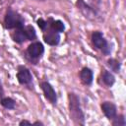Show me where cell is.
I'll return each mask as SVG.
<instances>
[{
	"label": "cell",
	"mask_w": 126,
	"mask_h": 126,
	"mask_svg": "<svg viewBox=\"0 0 126 126\" xmlns=\"http://www.w3.org/2000/svg\"><path fill=\"white\" fill-rule=\"evenodd\" d=\"M68 100H69V113L70 117L73 121L77 124L84 125L85 124V114L81 108L80 99L77 94L74 93L68 94Z\"/></svg>",
	"instance_id": "1"
},
{
	"label": "cell",
	"mask_w": 126,
	"mask_h": 126,
	"mask_svg": "<svg viewBox=\"0 0 126 126\" xmlns=\"http://www.w3.org/2000/svg\"><path fill=\"white\" fill-rule=\"evenodd\" d=\"M4 24L6 29H22L25 27V20L23 17L12 9H8L7 14L4 19Z\"/></svg>",
	"instance_id": "2"
},
{
	"label": "cell",
	"mask_w": 126,
	"mask_h": 126,
	"mask_svg": "<svg viewBox=\"0 0 126 126\" xmlns=\"http://www.w3.org/2000/svg\"><path fill=\"white\" fill-rule=\"evenodd\" d=\"M92 41H93L94 45L96 48L100 49L105 55H108L110 53L111 49H110L106 39L104 38L102 32H94L93 34H92Z\"/></svg>",
	"instance_id": "3"
},
{
	"label": "cell",
	"mask_w": 126,
	"mask_h": 126,
	"mask_svg": "<svg viewBox=\"0 0 126 126\" xmlns=\"http://www.w3.org/2000/svg\"><path fill=\"white\" fill-rule=\"evenodd\" d=\"M76 5L78 7V9L81 11V13L84 15L85 18H87L88 20L91 21H94L97 18V13L94 10V8L89 6L84 0H77Z\"/></svg>",
	"instance_id": "4"
},
{
	"label": "cell",
	"mask_w": 126,
	"mask_h": 126,
	"mask_svg": "<svg viewBox=\"0 0 126 126\" xmlns=\"http://www.w3.org/2000/svg\"><path fill=\"white\" fill-rule=\"evenodd\" d=\"M41 90L43 92V94L45 98L51 103V104H56L57 102V94L53 89V87L48 83V82H42L40 84Z\"/></svg>",
	"instance_id": "5"
},
{
	"label": "cell",
	"mask_w": 126,
	"mask_h": 126,
	"mask_svg": "<svg viewBox=\"0 0 126 126\" xmlns=\"http://www.w3.org/2000/svg\"><path fill=\"white\" fill-rule=\"evenodd\" d=\"M17 79L21 85H30L32 81V77L30 70L26 68L25 66L19 67L18 73H17Z\"/></svg>",
	"instance_id": "6"
},
{
	"label": "cell",
	"mask_w": 126,
	"mask_h": 126,
	"mask_svg": "<svg viewBox=\"0 0 126 126\" xmlns=\"http://www.w3.org/2000/svg\"><path fill=\"white\" fill-rule=\"evenodd\" d=\"M101 110L104 113V115L106 116L107 119L112 120L116 115H117V108L116 105L113 102L110 101H104L101 103Z\"/></svg>",
	"instance_id": "7"
},
{
	"label": "cell",
	"mask_w": 126,
	"mask_h": 126,
	"mask_svg": "<svg viewBox=\"0 0 126 126\" xmlns=\"http://www.w3.org/2000/svg\"><path fill=\"white\" fill-rule=\"evenodd\" d=\"M27 51L32 58H39L44 52V47H43L42 43L36 41V42L31 43L28 46Z\"/></svg>",
	"instance_id": "8"
},
{
	"label": "cell",
	"mask_w": 126,
	"mask_h": 126,
	"mask_svg": "<svg viewBox=\"0 0 126 126\" xmlns=\"http://www.w3.org/2000/svg\"><path fill=\"white\" fill-rule=\"evenodd\" d=\"M43 39L44 42L49 44V45H57L60 41V35L58 32L52 31L51 29L47 30L44 33H43Z\"/></svg>",
	"instance_id": "9"
},
{
	"label": "cell",
	"mask_w": 126,
	"mask_h": 126,
	"mask_svg": "<svg viewBox=\"0 0 126 126\" xmlns=\"http://www.w3.org/2000/svg\"><path fill=\"white\" fill-rule=\"evenodd\" d=\"M80 78H81V81L83 84L85 85H91L92 82H93V79H94V74H93V71L90 69V68H83L82 71L80 72Z\"/></svg>",
	"instance_id": "10"
},
{
	"label": "cell",
	"mask_w": 126,
	"mask_h": 126,
	"mask_svg": "<svg viewBox=\"0 0 126 126\" xmlns=\"http://www.w3.org/2000/svg\"><path fill=\"white\" fill-rule=\"evenodd\" d=\"M12 37H13V40L16 41L17 43H23L26 40H28V35L25 31V27L22 29H16V32H14V33L12 34Z\"/></svg>",
	"instance_id": "11"
},
{
	"label": "cell",
	"mask_w": 126,
	"mask_h": 126,
	"mask_svg": "<svg viewBox=\"0 0 126 126\" xmlns=\"http://www.w3.org/2000/svg\"><path fill=\"white\" fill-rule=\"evenodd\" d=\"M102 81H103V83L106 86L111 87L114 84V82H115V77H114V75L111 72L104 70L102 72Z\"/></svg>",
	"instance_id": "12"
},
{
	"label": "cell",
	"mask_w": 126,
	"mask_h": 126,
	"mask_svg": "<svg viewBox=\"0 0 126 126\" xmlns=\"http://www.w3.org/2000/svg\"><path fill=\"white\" fill-rule=\"evenodd\" d=\"M50 21H51V23H50V29H51L52 31H54V32H58V33L64 32L65 26H64L63 22H61V21H59V20L54 21V20H52V19H50Z\"/></svg>",
	"instance_id": "13"
},
{
	"label": "cell",
	"mask_w": 126,
	"mask_h": 126,
	"mask_svg": "<svg viewBox=\"0 0 126 126\" xmlns=\"http://www.w3.org/2000/svg\"><path fill=\"white\" fill-rule=\"evenodd\" d=\"M0 103L3 107H5L7 109H14L15 105H16V101L11 97H1Z\"/></svg>",
	"instance_id": "14"
},
{
	"label": "cell",
	"mask_w": 126,
	"mask_h": 126,
	"mask_svg": "<svg viewBox=\"0 0 126 126\" xmlns=\"http://www.w3.org/2000/svg\"><path fill=\"white\" fill-rule=\"evenodd\" d=\"M107 66L110 68L111 71L118 73L120 71V62L114 58H110L107 60Z\"/></svg>",
	"instance_id": "15"
},
{
	"label": "cell",
	"mask_w": 126,
	"mask_h": 126,
	"mask_svg": "<svg viewBox=\"0 0 126 126\" xmlns=\"http://www.w3.org/2000/svg\"><path fill=\"white\" fill-rule=\"evenodd\" d=\"M112 125L113 126H125L126 121H125L124 115H116L112 119Z\"/></svg>",
	"instance_id": "16"
},
{
	"label": "cell",
	"mask_w": 126,
	"mask_h": 126,
	"mask_svg": "<svg viewBox=\"0 0 126 126\" xmlns=\"http://www.w3.org/2000/svg\"><path fill=\"white\" fill-rule=\"evenodd\" d=\"M25 31H26L27 35H28V40H33V39H35L36 33H35V31H34L33 27L27 26V27H25Z\"/></svg>",
	"instance_id": "17"
},
{
	"label": "cell",
	"mask_w": 126,
	"mask_h": 126,
	"mask_svg": "<svg viewBox=\"0 0 126 126\" xmlns=\"http://www.w3.org/2000/svg\"><path fill=\"white\" fill-rule=\"evenodd\" d=\"M36 23H37V26L42 30V31H44L45 29H46V27H47V22H45L43 19H38L37 21H36Z\"/></svg>",
	"instance_id": "18"
},
{
	"label": "cell",
	"mask_w": 126,
	"mask_h": 126,
	"mask_svg": "<svg viewBox=\"0 0 126 126\" xmlns=\"http://www.w3.org/2000/svg\"><path fill=\"white\" fill-rule=\"evenodd\" d=\"M19 125H32V122H30V121H28V120H22L20 123H19Z\"/></svg>",
	"instance_id": "19"
},
{
	"label": "cell",
	"mask_w": 126,
	"mask_h": 126,
	"mask_svg": "<svg viewBox=\"0 0 126 126\" xmlns=\"http://www.w3.org/2000/svg\"><path fill=\"white\" fill-rule=\"evenodd\" d=\"M3 95H4V89H3L2 82H1V79H0V98L3 97Z\"/></svg>",
	"instance_id": "20"
},
{
	"label": "cell",
	"mask_w": 126,
	"mask_h": 126,
	"mask_svg": "<svg viewBox=\"0 0 126 126\" xmlns=\"http://www.w3.org/2000/svg\"><path fill=\"white\" fill-rule=\"evenodd\" d=\"M32 125H43V123L40 121H35L34 123H32Z\"/></svg>",
	"instance_id": "21"
},
{
	"label": "cell",
	"mask_w": 126,
	"mask_h": 126,
	"mask_svg": "<svg viewBox=\"0 0 126 126\" xmlns=\"http://www.w3.org/2000/svg\"><path fill=\"white\" fill-rule=\"evenodd\" d=\"M36 1H46V0H36Z\"/></svg>",
	"instance_id": "22"
}]
</instances>
